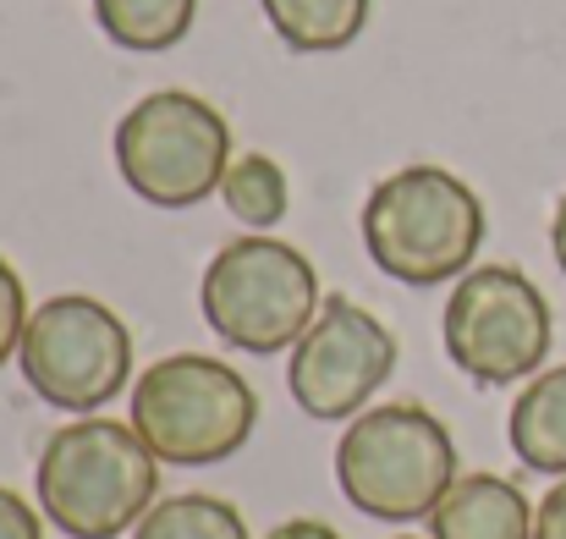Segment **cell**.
I'll use <instances>...</instances> for the list:
<instances>
[{
    "label": "cell",
    "instance_id": "e0dca14e",
    "mask_svg": "<svg viewBox=\"0 0 566 539\" xmlns=\"http://www.w3.org/2000/svg\"><path fill=\"white\" fill-rule=\"evenodd\" d=\"M0 539H44V512H33L6 485H0Z\"/></svg>",
    "mask_w": 566,
    "mask_h": 539
},
{
    "label": "cell",
    "instance_id": "5b68a950",
    "mask_svg": "<svg viewBox=\"0 0 566 539\" xmlns=\"http://www.w3.org/2000/svg\"><path fill=\"white\" fill-rule=\"evenodd\" d=\"M198 303L209 331L237 353H286L325 309L319 270L308 265V253L264 231L237 237L209 259Z\"/></svg>",
    "mask_w": 566,
    "mask_h": 539
},
{
    "label": "cell",
    "instance_id": "52a82bcc",
    "mask_svg": "<svg viewBox=\"0 0 566 539\" xmlns=\"http://www.w3.org/2000/svg\"><path fill=\"white\" fill-rule=\"evenodd\" d=\"M17 369L39 402L61 413H99L133 385V331L88 292H61L28 314Z\"/></svg>",
    "mask_w": 566,
    "mask_h": 539
},
{
    "label": "cell",
    "instance_id": "ffe728a7",
    "mask_svg": "<svg viewBox=\"0 0 566 539\" xmlns=\"http://www.w3.org/2000/svg\"><path fill=\"white\" fill-rule=\"evenodd\" d=\"M551 248H556V265H562V276H566V193H562V204H556V220H551Z\"/></svg>",
    "mask_w": 566,
    "mask_h": 539
},
{
    "label": "cell",
    "instance_id": "9c48e42d",
    "mask_svg": "<svg viewBox=\"0 0 566 539\" xmlns=\"http://www.w3.org/2000/svg\"><path fill=\"white\" fill-rule=\"evenodd\" d=\"M396 369V336L353 298H325L286 363L292 402L319 424H353Z\"/></svg>",
    "mask_w": 566,
    "mask_h": 539
},
{
    "label": "cell",
    "instance_id": "8fae6325",
    "mask_svg": "<svg viewBox=\"0 0 566 539\" xmlns=\"http://www.w3.org/2000/svg\"><path fill=\"white\" fill-rule=\"evenodd\" d=\"M506 435H512V452H517L534 474L566 479V363L539 369V374L517 391L512 418H506Z\"/></svg>",
    "mask_w": 566,
    "mask_h": 539
},
{
    "label": "cell",
    "instance_id": "d6986e66",
    "mask_svg": "<svg viewBox=\"0 0 566 539\" xmlns=\"http://www.w3.org/2000/svg\"><path fill=\"white\" fill-rule=\"evenodd\" d=\"M270 539H342V535L331 524H319V518H292V524L270 529Z\"/></svg>",
    "mask_w": 566,
    "mask_h": 539
},
{
    "label": "cell",
    "instance_id": "277c9868",
    "mask_svg": "<svg viewBox=\"0 0 566 539\" xmlns=\"http://www.w3.org/2000/svg\"><path fill=\"white\" fill-rule=\"evenodd\" d=\"M127 424L144 435V446L160 463L209 468L248 446V435L259 424V396L226 359L171 353L133 380Z\"/></svg>",
    "mask_w": 566,
    "mask_h": 539
},
{
    "label": "cell",
    "instance_id": "8992f818",
    "mask_svg": "<svg viewBox=\"0 0 566 539\" xmlns=\"http://www.w3.org/2000/svg\"><path fill=\"white\" fill-rule=\"evenodd\" d=\"M231 122L188 89L144 94L116 127L122 182L155 209H192L220 193L231 166Z\"/></svg>",
    "mask_w": 566,
    "mask_h": 539
},
{
    "label": "cell",
    "instance_id": "7c38bea8",
    "mask_svg": "<svg viewBox=\"0 0 566 539\" xmlns=\"http://www.w3.org/2000/svg\"><path fill=\"white\" fill-rule=\"evenodd\" d=\"M275 39L297 55H331V50H347L364 28H369V11L375 0H259Z\"/></svg>",
    "mask_w": 566,
    "mask_h": 539
},
{
    "label": "cell",
    "instance_id": "7a4b0ae2",
    "mask_svg": "<svg viewBox=\"0 0 566 539\" xmlns=\"http://www.w3.org/2000/svg\"><path fill=\"white\" fill-rule=\"evenodd\" d=\"M364 248L401 287L462 281L484 248V204L446 166H401L364 198Z\"/></svg>",
    "mask_w": 566,
    "mask_h": 539
},
{
    "label": "cell",
    "instance_id": "6da1fadb",
    "mask_svg": "<svg viewBox=\"0 0 566 539\" xmlns=\"http://www.w3.org/2000/svg\"><path fill=\"white\" fill-rule=\"evenodd\" d=\"M33 490L39 512L66 539H122L160 496V457L133 424L83 413L44 440Z\"/></svg>",
    "mask_w": 566,
    "mask_h": 539
},
{
    "label": "cell",
    "instance_id": "3957f363",
    "mask_svg": "<svg viewBox=\"0 0 566 539\" xmlns=\"http://www.w3.org/2000/svg\"><path fill=\"white\" fill-rule=\"evenodd\" d=\"M342 496L379 524H412L440 507L457 485V440L418 402L364 407L336 446Z\"/></svg>",
    "mask_w": 566,
    "mask_h": 539
},
{
    "label": "cell",
    "instance_id": "30bf717a",
    "mask_svg": "<svg viewBox=\"0 0 566 539\" xmlns=\"http://www.w3.org/2000/svg\"><path fill=\"white\" fill-rule=\"evenodd\" d=\"M429 539H534V501L501 474H457L429 512Z\"/></svg>",
    "mask_w": 566,
    "mask_h": 539
},
{
    "label": "cell",
    "instance_id": "2e32d148",
    "mask_svg": "<svg viewBox=\"0 0 566 539\" xmlns=\"http://www.w3.org/2000/svg\"><path fill=\"white\" fill-rule=\"evenodd\" d=\"M28 314H33V309H28V287H22V276L11 270V259H0V369L22 348Z\"/></svg>",
    "mask_w": 566,
    "mask_h": 539
},
{
    "label": "cell",
    "instance_id": "ac0fdd59",
    "mask_svg": "<svg viewBox=\"0 0 566 539\" xmlns=\"http://www.w3.org/2000/svg\"><path fill=\"white\" fill-rule=\"evenodd\" d=\"M534 539H566V479H556L534 507Z\"/></svg>",
    "mask_w": 566,
    "mask_h": 539
},
{
    "label": "cell",
    "instance_id": "ba28073f",
    "mask_svg": "<svg viewBox=\"0 0 566 539\" xmlns=\"http://www.w3.org/2000/svg\"><path fill=\"white\" fill-rule=\"evenodd\" d=\"M446 359L473 385L534 380L551 359V303L517 265H473L446 298Z\"/></svg>",
    "mask_w": 566,
    "mask_h": 539
},
{
    "label": "cell",
    "instance_id": "44dd1931",
    "mask_svg": "<svg viewBox=\"0 0 566 539\" xmlns=\"http://www.w3.org/2000/svg\"><path fill=\"white\" fill-rule=\"evenodd\" d=\"M396 539H418V535H396Z\"/></svg>",
    "mask_w": 566,
    "mask_h": 539
},
{
    "label": "cell",
    "instance_id": "4fadbf2b",
    "mask_svg": "<svg viewBox=\"0 0 566 539\" xmlns=\"http://www.w3.org/2000/svg\"><path fill=\"white\" fill-rule=\"evenodd\" d=\"M192 17H198V0H94L99 33L138 55L182 44L192 33Z\"/></svg>",
    "mask_w": 566,
    "mask_h": 539
},
{
    "label": "cell",
    "instance_id": "9a60e30c",
    "mask_svg": "<svg viewBox=\"0 0 566 539\" xmlns=\"http://www.w3.org/2000/svg\"><path fill=\"white\" fill-rule=\"evenodd\" d=\"M220 204H226L242 226L270 231V226H281V215H286V204H292L286 172H281L270 155H237V160L226 166V182H220Z\"/></svg>",
    "mask_w": 566,
    "mask_h": 539
},
{
    "label": "cell",
    "instance_id": "5bb4252c",
    "mask_svg": "<svg viewBox=\"0 0 566 539\" xmlns=\"http://www.w3.org/2000/svg\"><path fill=\"white\" fill-rule=\"evenodd\" d=\"M133 539H248V524L231 501L188 490V496L155 501L144 512V524L133 529Z\"/></svg>",
    "mask_w": 566,
    "mask_h": 539
}]
</instances>
